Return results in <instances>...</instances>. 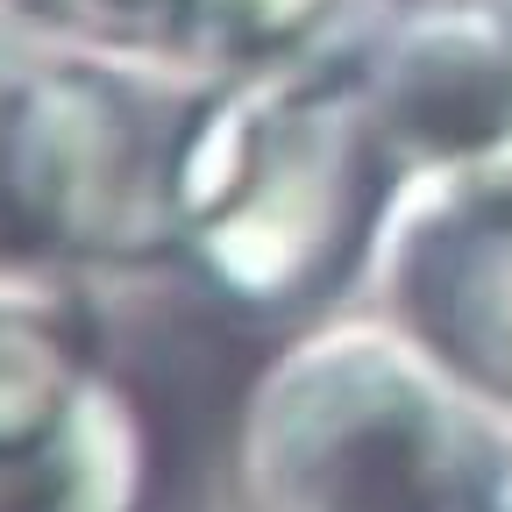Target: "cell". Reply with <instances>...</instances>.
<instances>
[{
    "label": "cell",
    "mask_w": 512,
    "mask_h": 512,
    "mask_svg": "<svg viewBox=\"0 0 512 512\" xmlns=\"http://www.w3.org/2000/svg\"><path fill=\"white\" fill-rule=\"evenodd\" d=\"M392 171L512 178V22L498 8H427L363 64Z\"/></svg>",
    "instance_id": "obj_4"
},
{
    "label": "cell",
    "mask_w": 512,
    "mask_h": 512,
    "mask_svg": "<svg viewBox=\"0 0 512 512\" xmlns=\"http://www.w3.org/2000/svg\"><path fill=\"white\" fill-rule=\"evenodd\" d=\"M143 484H150L143 420L107 377L43 441L0 448V512H136Z\"/></svg>",
    "instance_id": "obj_6"
},
{
    "label": "cell",
    "mask_w": 512,
    "mask_h": 512,
    "mask_svg": "<svg viewBox=\"0 0 512 512\" xmlns=\"http://www.w3.org/2000/svg\"><path fill=\"white\" fill-rule=\"evenodd\" d=\"M484 8H498V15H505V22H512V0H484Z\"/></svg>",
    "instance_id": "obj_9"
},
{
    "label": "cell",
    "mask_w": 512,
    "mask_h": 512,
    "mask_svg": "<svg viewBox=\"0 0 512 512\" xmlns=\"http://www.w3.org/2000/svg\"><path fill=\"white\" fill-rule=\"evenodd\" d=\"M242 512H512L484 420L434 349L342 328L249 399Z\"/></svg>",
    "instance_id": "obj_2"
},
{
    "label": "cell",
    "mask_w": 512,
    "mask_h": 512,
    "mask_svg": "<svg viewBox=\"0 0 512 512\" xmlns=\"http://www.w3.org/2000/svg\"><path fill=\"white\" fill-rule=\"evenodd\" d=\"M185 128L157 86L0 15V249L150 256L178 242Z\"/></svg>",
    "instance_id": "obj_3"
},
{
    "label": "cell",
    "mask_w": 512,
    "mask_h": 512,
    "mask_svg": "<svg viewBox=\"0 0 512 512\" xmlns=\"http://www.w3.org/2000/svg\"><path fill=\"white\" fill-rule=\"evenodd\" d=\"M392 278L427 349L491 399H512V178L448 185L399 235Z\"/></svg>",
    "instance_id": "obj_5"
},
{
    "label": "cell",
    "mask_w": 512,
    "mask_h": 512,
    "mask_svg": "<svg viewBox=\"0 0 512 512\" xmlns=\"http://www.w3.org/2000/svg\"><path fill=\"white\" fill-rule=\"evenodd\" d=\"M29 8L100 43H178L192 0H29Z\"/></svg>",
    "instance_id": "obj_8"
},
{
    "label": "cell",
    "mask_w": 512,
    "mask_h": 512,
    "mask_svg": "<svg viewBox=\"0 0 512 512\" xmlns=\"http://www.w3.org/2000/svg\"><path fill=\"white\" fill-rule=\"evenodd\" d=\"M320 15H328V0H192L178 43L221 72H242V64L292 57Z\"/></svg>",
    "instance_id": "obj_7"
},
{
    "label": "cell",
    "mask_w": 512,
    "mask_h": 512,
    "mask_svg": "<svg viewBox=\"0 0 512 512\" xmlns=\"http://www.w3.org/2000/svg\"><path fill=\"white\" fill-rule=\"evenodd\" d=\"M392 150L363 64H242L185 128L178 242L242 306H292L342 278L377 221Z\"/></svg>",
    "instance_id": "obj_1"
}]
</instances>
